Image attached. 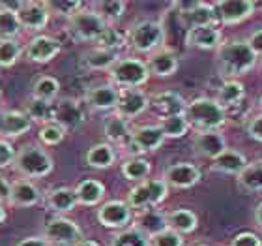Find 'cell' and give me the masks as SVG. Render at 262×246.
Masks as SVG:
<instances>
[{
	"instance_id": "74e56055",
	"label": "cell",
	"mask_w": 262,
	"mask_h": 246,
	"mask_svg": "<svg viewBox=\"0 0 262 246\" xmlns=\"http://www.w3.org/2000/svg\"><path fill=\"white\" fill-rule=\"evenodd\" d=\"M27 115L30 117V121H38L41 124L55 121V107L53 102H43V100L32 98L27 105Z\"/></svg>"
},
{
	"instance_id": "db71d44e",
	"label": "cell",
	"mask_w": 262,
	"mask_h": 246,
	"mask_svg": "<svg viewBox=\"0 0 262 246\" xmlns=\"http://www.w3.org/2000/svg\"><path fill=\"white\" fill-rule=\"evenodd\" d=\"M255 220H257L258 228L262 230V203L257 207V211H255Z\"/></svg>"
},
{
	"instance_id": "f907efd6",
	"label": "cell",
	"mask_w": 262,
	"mask_h": 246,
	"mask_svg": "<svg viewBox=\"0 0 262 246\" xmlns=\"http://www.w3.org/2000/svg\"><path fill=\"white\" fill-rule=\"evenodd\" d=\"M247 44H249V47L253 49V53H255V55L262 56V28H260V30H257V32L251 34V38L247 40Z\"/></svg>"
},
{
	"instance_id": "b9f144b4",
	"label": "cell",
	"mask_w": 262,
	"mask_h": 246,
	"mask_svg": "<svg viewBox=\"0 0 262 246\" xmlns=\"http://www.w3.org/2000/svg\"><path fill=\"white\" fill-rule=\"evenodd\" d=\"M66 128L64 126H60L58 122H47V124H41V128H39V141L43 143V145H47V147H53V145H58V143L64 141L66 137Z\"/></svg>"
},
{
	"instance_id": "d6986e66",
	"label": "cell",
	"mask_w": 262,
	"mask_h": 246,
	"mask_svg": "<svg viewBox=\"0 0 262 246\" xmlns=\"http://www.w3.org/2000/svg\"><path fill=\"white\" fill-rule=\"evenodd\" d=\"M150 105L161 115V119H165V117H172V115H184L187 104L178 92L165 90V92L156 94V96L150 100Z\"/></svg>"
},
{
	"instance_id": "cb8c5ba5",
	"label": "cell",
	"mask_w": 262,
	"mask_h": 246,
	"mask_svg": "<svg viewBox=\"0 0 262 246\" xmlns=\"http://www.w3.org/2000/svg\"><path fill=\"white\" fill-rule=\"evenodd\" d=\"M249 164L247 158L242 153L234 150V148H227L225 153H221L217 158L213 160L212 167L215 171H221V173H227V175H240L242 171L246 169V165Z\"/></svg>"
},
{
	"instance_id": "4fadbf2b",
	"label": "cell",
	"mask_w": 262,
	"mask_h": 246,
	"mask_svg": "<svg viewBox=\"0 0 262 246\" xmlns=\"http://www.w3.org/2000/svg\"><path fill=\"white\" fill-rule=\"evenodd\" d=\"M98 220L105 228H126L131 222V207L126 201H107L98 209Z\"/></svg>"
},
{
	"instance_id": "ab89813d",
	"label": "cell",
	"mask_w": 262,
	"mask_h": 246,
	"mask_svg": "<svg viewBox=\"0 0 262 246\" xmlns=\"http://www.w3.org/2000/svg\"><path fill=\"white\" fill-rule=\"evenodd\" d=\"M111 246H150V239L137 228H131L116 233L111 241Z\"/></svg>"
},
{
	"instance_id": "603a6c76",
	"label": "cell",
	"mask_w": 262,
	"mask_h": 246,
	"mask_svg": "<svg viewBox=\"0 0 262 246\" xmlns=\"http://www.w3.org/2000/svg\"><path fill=\"white\" fill-rule=\"evenodd\" d=\"M148 71L158 77H169L178 70V56L169 49H158L148 61Z\"/></svg>"
},
{
	"instance_id": "83f0119b",
	"label": "cell",
	"mask_w": 262,
	"mask_h": 246,
	"mask_svg": "<svg viewBox=\"0 0 262 246\" xmlns=\"http://www.w3.org/2000/svg\"><path fill=\"white\" fill-rule=\"evenodd\" d=\"M116 154L113 145L109 143H98L86 150V156H84V162L86 165L94 167V169H107L111 165L115 164Z\"/></svg>"
},
{
	"instance_id": "6f0895ef",
	"label": "cell",
	"mask_w": 262,
	"mask_h": 246,
	"mask_svg": "<svg viewBox=\"0 0 262 246\" xmlns=\"http://www.w3.org/2000/svg\"><path fill=\"white\" fill-rule=\"evenodd\" d=\"M258 105H260V109H262V96H260V100H258Z\"/></svg>"
},
{
	"instance_id": "c3c4849f",
	"label": "cell",
	"mask_w": 262,
	"mask_h": 246,
	"mask_svg": "<svg viewBox=\"0 0 262 246\" xmlns=\"http://www.w3.org/2000/svg\"><path fill=\"white\" fill-rule=\"evenodd\" d=\"M230 246H262V241L255 233H240L232 239Z\"/></svg>"
},
{
	"instance_id": "816d5d0a",
	"label": "cell",
	"mask_w": 262,
	"mask_h": 246,
	"mask_svg": "<svg viewBox=\"0 0 262 246\" xmlns=\"http://www.w3.org/2000/svg\"><path fill=\"white\" fill-rule=\"evenodd\" d=\"M11 182L6 179V177L0 175V203L8 201L10 203V196H11Z\"/></svg>"
},
{
	"instance_id": "4dcf8cb0",
	"label": "cell",
	"mask_w": 262,
	"mask_h": 246,
	"mask_svg": "<svg viewBox=\"0 0 262 246\" xmlns=\"http://www.w3.org/2000/svg\"><path fill=\"white\" fill-rule=\"evenodd\" d=\"M244 98H246V88H244V85L234 81V79H229V81H225L223 85H221V88L217 90L215 102L227 111V107L238 105Z\"/></svg>"
},
{
	"instance_id": "9c48e42d",
	"label": "cell",
	"mask_w": 262,
	"mask_h": 246,
	"mask_svg": "<svg viewBox=\"0 0 262 246\" xmlns=\"http://www.w3.org/2000/svg\"><path fill=\"white\" fill-rule=\"evenodd\" d=\"M178 8H180V21L187 30L199 27H215L217 23V11L206 2H186L178 4Z\"/></svg>"
},
{
	"instance_id": "4316f807",
	"label": "cell",
	"mask_w": 262,
	"mask_h": 246,
	"mask_svg": "<svg viewBox=\"0 0 262 246\" xmlns=\"http://www.w3.org/2000/svg\"><path fill=\"white\" fill-rule=\"evenodd\" d=\"M167 220V228L176 233H191V231L196 230V225H199V218H196V214L189 209H176L172 213H169L165 216Z\"/></svg>"
},
{
	"instance_id": "7402d4cb",
	"label": "cell",
	"mask_w": 262,
	"mask_h": 246,
	"mask_svg": "<svg viewBox=\"0 0 262 246\" xmlns=\"http://www.w3.org/2000/svg\"><path fill=\"white\" fill-rule=\"evenodd\" d=\"M186 42L191 45V47H196V49L217 51L219 45H221V32H219V28H215V27L191 28V30H187V34H186Z\"/></svg>"
},
{
	"instance_id": "1f68e13d",
	"label": "cell",
	"mask_w": 262,
	"mask_h": 246,
	"mask_svg": "<svg viewBox=\"0 0 262 246\" xmlns=\"http://www.w3.org/2000/svg\"><path fill=\"white\" fill-rule=\"evenodd\" d=\"M238 184L249 194L262 190V160H255L246 165V169L238 175Z\"/></svg>"
},
{
	"instance_id": "d6a6232c",
	"label": "cell",
	"mask_w": 262,
	"mask_h": 246,
	"mask_svg": "<svg viewBox=\"0 0 262 246\" xmlns=\"http://www.w3.org/2000/svg\"><path fill=\"white\" fill-rule=\"evenodd\" d=\"M103 131L107 139L111 143H129L131 139V130L126 119H122L120 115H113L105 121Z\"/></svg>"
},
{
	"instance_id": "9f6ffc18",
	"label": "cell",
	"mask_w": 262,
	"mask_h": 246,
	"mask_svg": "<svg viewBox=\"0 0 262 246\" xmlns=\"http://www.w3.org/2000/svg\"><path fill=\"white\" fill-rule=\"evenodd\" d=\"M4 220H6V209L2 207V203H0V224H2Z\"/></svg>"
},
{
	"instance_id": "680465c9",
	"label": "cell",
	"mask_w": 262,
	"mask_h": 246,
	"mask_svg": "<svg viewBox=\"0 0 262 246\" xmlns=\"http://www.w3.org/2000/svg\"><path fill=\"white\" fill-rule=\"evenodd\" d=\"M196 246H208V244H196Z\"/></svg>"
},
{
	"instance_id": "6da1fadb",
	"label": "cell",
	"mask_w": 262,
	"mask_h": 246,
	"mask_svg": "<svg viewBox=\"0 0 262 246\" xmlns=\"http://www.w3.org/2000/svg\"><path fill=\"white\" fill-rule=\"evenodd\" d=\"M257 64V55L253 53L246 40H232L221 44L217 49V66L225 77H238L253 70Z\"/></svg>"
},
{
	"instance_id": "9a60e30c",
	"label": "cell",
	"mask_w": 262,
	"mask_h": 246,
	"mask_svg": "<svg viewBox=\"0 0 262 246\" xmlns=\"http://www.w3.org/2000/svg\"><path fill=\"white\" fill-rule=\"evenodd\" d=\"M217 8V17L225 25H238L251 17L255 10V2L251 0H221L215 4Z\"/></svg>"
},
{
	"instance_id": "d4e9b609",
	"label": "cell",
	"mask_w": 262,
	"mask_h": 246,
	"mask_svg": "<svg viewBox=\"0 0 262 246\" xmlns=\"http://www.w3.org/2000/svg\"><path fill=\"white\" fill-rule=\"evenodd\" d=\"M39 190L38 186L30 181H19L11 186L10 205L13 207H34L39 203Z\"/></svg>"
},
{
	"instance_id": "e575fe53",
	"label": "cell",
	"mask_w": 262,
	"mask_h": 246,
	"mask_svg": "<svg viewBox=\"0 0 262 246\" xmlns=\"http://www.w3.org/2000/svg\"><path fill=\"white\" fill-rule=\"evenodd\" d=\"M21 30L23 27L17 11H11L0 6V40H17Z\"/></svg>"
},
{
	"instance_id": "7a4b0ae2",
	"label": "cell",
	"mask_w": 262,
	"mask_h": 246,
	"mask_svg": "<svg viewBox=\"0 0 262 246\" xmlns=\"http://www.w3.org/2000/svg\"><path fill=\"white\" fill-rule=\"evenodd\" d=\"M184 117L199 131H217L227 122V111L212 98H195L189 102Z\"/></svg>"
},
{
	"instance_id": "ee69618b",
	"label": "cell",
	"mask_w": 262,
	"mask_h": 246,
	"mask_svg": "<svg viewBox=\"0 0 262 246\" xmlns=\"http://www.w3.org/2000/svg\"><path fill=\"white\" fill-rule=\"evenodd\" d=\"M99 15L103 17L107 23H115L118 21L124 13H126V2H120V0H113V2H99L98 10H96Z\"/></svg>"
},
{
	"instance_id": "681fc988",
	"label": "cell",
	"mask_w": 262,
	"mask_h": 246,
	"mask_svg": "<svg viewBox=\"0 0 262 246\" xmlns=\"http://www.w3.org/2000/svg\"><path fill=\"white\" fill-rule=\"evenodd\" d=\"M247 134H249L255 141L262 143V113L260 115H255L251 121L247 122Z\"/></svg>"
},
{
	"instance_id": "484cf974",
	"label": "cell",
	"mask_w": 262,
	"mask_h": 246,
	"mask_svg": "<svg viewBox=\"0 0 262 246\" xmlns=\"http://www.w3.org/2000/svg\"><path fill=\"white\" fill-rule=\"evenodd\" d=\"M116 62H118V53L101 49V47H96V49L86 51L81 59L82 68H86V70H96V71L111 70Z\"/></svg>"
},
{
	"instance_id": "5bb4252c",
	"label": "cell",
	"mask_w": 262,
	"mask_h": 246,
	"mask_svg": "<svg viewBox=\"0 0 262 246\" xmlns=\"http://www.w3.org/2000/svg\"><path fill=\"white\" fill-rule=\"evenodd\" d=\"M49 4L45 2H21V8L17 11L23 28L28 30H41L49 23Z\"/></svg>"
},
{
	"instance_id": "f546056e",
	"label": "cell",
	"mask_w": 262,
	"mask_h": 246,
	"mask_svg": "<svg viewBox=\"0 0 262 246\" xmlns=\"http://www.w3.org/2000/svg\"><path fill=\"white\" fill-rule=\"evenodd\" d=\"M77 194L75 190H71V188H55V190H51L47 194V205L49 209H53L55 213H70L73 211L77 205Z\"/></svg>"
},
{
	"instance_id": "e0dca14e",
	"label": "cell",
	"mask_w": 262,
	"mask_h": 246,
	"mask_svg": "<svg viewBox=\"0 0 262 246\" xmlns=\"http://www.w3.org/2000/svg\"><path fill=\"white\" fill-rule=\"evenodd\" d=\"M62 45L58 40L51 38V36H36L30 40V44L27 47V56L28 61L38 62V64H45L51 62L58 53H60Z\"/></svg>"
},
{
	"instance_id": "836d02e7",
	"label": "cell",
	"mask_w": 262,
	"mask_h": 246,
	"mask_svg": "<svg viewBox=\"0 0 262 246\" xmlns=\"http://www.w3.org/2000/svg\"><path fill=\"white\" fill-rule=\"evenodd\" d=\"M150 171H152L150 162L141 158V156H131L129 160H126V162L122 164V175L126 177L127 181L142 182L150 175Z\"/></svg>"
},
{
	"instance_id": "44dd1931",
	"label": "cell",
	"mask_w": 262,
	"mask_h": 246,
	"mask_svg": "<svg viewBox=\"0 0 262 246\" xmlns=\"http://www.w3.org/2000/svg\"><path fill=\"white\" fill-rule=\"evenodd\" d=\"M53 107H55V122L64 126L66 130L77 128L84 122V113L75 100H60V102L53 104Z\"/></svg>"
},
{
	"instance_id": "8d00e7d4",
	"label": "cell",
	"mask_w": 262,
	"mask_h": 246,
	"mask_svg": "<svg viewBox=\"0 0 262 246\" xmlns=\"http://www.w3.org/2000/svg\"><path fill=\"white\" fill-rule=\"evenodd\" d=\"M58 92H60V83L51 75H41L32 87V98L43 100V102H53Z\"/></svg>"
},
{
	"instance_id": "ffe728a7",
	"label": "cell",
	"mask_w": 262,
	"mask_h": 246,
	"mask_svg": "<svg viewBox=\"0 0 262 246\" xmlns=\"http://www.w3.org/2000/svg\"><path fill=\"white\" fill-rule=\"evenodd\" d=\"M32 128V121L23 111H6L0 115V137H19Z\"/></svg>"
},
{
	"instance_id": "91938a15",
	"label": "cell",
	"mask_w": 262,
	"mask_h": 246,
	"mask_svg": "<svg viewBox=\"0 0 262 246\" xmlns=\"http://www.w3.org/2000/svg\"><path fill=\"white\" fill-rule=\"evenodd\" d=\"M0 98H2V90H0Z\"/></svg>"
},
{
	"instance_id": "f1b7e54d",
	"label": "cell",
	"mask_w": 262,
	"mask_h": 246,
	"mask_svg": "<svg viewBox=\"0 0 262 246\" xmlns=\"http://www.w3.org/2000/svg\"><path fill=\"white\" fill-rule=\"evenodd\" d=\"M77 194V201L81 205H86V207H92V205H98L105 196V186L101 184L96 179H86L77 184L75 188Z\"/></svg>"
},
{
	"instance_id": "ba28073f",
	"label": "cell",
	"mask_w": 262,
	"mask_h": 246,
	"mask_svg": "<svg viewBox=\"0 0 262 246\" xmlns=\"http://www.w3.org/2000/svg\"><path fill=\"white\" fill-rule=\"evenodd\" d=\"M45 239L49 244L53 242L56 246H75L82 241V231L73 220L56 216L45 224Z\"/></svg>"
},
{
	"instance_id": "f6af8a7d",
	"label": "cell",
	"mask_w": 262,
	"mask_h": 246,
	"mask_svg": "<svg viewBox=\"0 0 262 246\" xmlns=\"http://www.w3.org/2000/svg\"><path fill=\"white\" fill-rule=\"evenodd\" d=\"M150 246H184V239L180 233L165 228L163 231L150 237Z\"/></svg>"
},
{
	"instance_id": "7c38bea8",
	"label": "cell",
	"mask_w": 262,
	"mask_h": 246,
	"mask_svg": "<svg viewBox=\"0 0 262 246\" xmlns=\"http://www.w3.org/2000/svg\"><path fill=\"white\" fill-rule=\"evenodd\" d=\"M202 179L201 169L195 164L187 162H178L165 169L163 181L172 188H191Z\"/></svg>"
},
{
	"instance_id": "11a10c76",
	"label": "cell",
	"mask_w": 262,
	"mask_h": 246,
	"mask_svg": "<svg viewBox=\"0 0 262 246\" xmlns=\"http://www.w3.org/2000/svg\"><path fill=\"white\" fill-rule=\"evenodd\" d=\"M75 246H99V244H98L96 241H86V239H82V241H81V242H77Z\"/></svg>"
},
{
	"instance_id": "7bdbcfd3",
	"label": "cell",
	"mask_w": 262,
	"mask_h": 246,
	"mask_svg": "<svg viewBox=\"0 0 262 246\" xmlns=\"http://www.w3.org/2000/svg\"><path fill=\"white\" fill-rule=\"evenodd\" d=\"M124 44H126V36H124L118 28L109 27L107 30H105L103 36L96 42V47H101V49L115 51V53H118V49H120V47H124Z\"/></svg>"
},
{
	"instance_id": "7dc6e473",
	"label": "cell",
	"mask_w": 262,
	"mask_h": 246,
	"mask_svg": "<svg viewBox=\"0 0 262 246\" xmlns=\"http://www.w3.org/2000/svg\"><path fill=\"white\" fill-rule=\"evenodd\" d=\"M13 160H15V148L11 147L8 141L0 139V169L13 165Z\"/></svg>"
},
{
	"instance_id": "d590c367",
	"label": "cell",
	"mask_w": 262,
	"mask_h": 246,
	"mask_svg": "<svg viewBox=\"0 0 262 246\" xmlns=\"http://www.w3.org/2000/svg\"><path fill=\"white\" fill-rule=\"evenodd\" d=\"M167 228V220H165L163 214L156 213V211H142V214L139 216V225H137V230L142 231L144 235L150 239L152 235L159 233V231H163Z\"/></svg>"
},
{
	"instance_id": "8fae6325",
	"label": "cell",
	"mask_w": 262,
	"mask_h": 246,
	"mask_svg": "<svg viewBox=\"0 0 262 246\" xmlns=\"http://www.w3.org/2000/svg\"><path fill=\"white\" fill-rule=\"evenodd\" d=\"M150 100L141 88H120L118 104H116V115L122 119H135L148 109Z\"/></svg>"
},
{
	"instance_id": "8992f818",
	"label": "cell",
	"mask_w": 262,
	"mask_h": 246,
	"mask_svg": "<svg viewBox=\"0 0 262 246\" xmlns=\"http://www.w3.org/2000/svg\"><path fill=\"white\" fill-rule=\"evenodd\" d=\"M109 75L115 87L139 88L148 81L150 71H148L146 62L129 56V59H118V62L109 70Z\"/></svg>"
},
{
	"instance_id": "52a82bcc",
	"label": "cell",
	"mask_w": 262,
	"mask_h": 246,
	"mask_svg": "<svg viewBox=\"0 0 262 246\" xmlns=\"http://www.w3.org/2000/svg\"><path fill=\"white\" fill-rule=\"evenodd\" d=\"M169 194V184L163 179H150L142 181L135 188H131L127 194V205L139 211H150L152 207L159 205Z\"/></svg>"
},
{
	"instance_id": "5b68a950",
	"label": "cell",
	"mask_w": 262,
	"mask_h": 246,
	"mask_svg": "<svg viewBox=\"0 0 262 246\" xmlns=\"http://www.w3.org/2000/svg\"><path fill=\"white\" fill-rule=\"evenodd\" d=\"M107 28H109V23L96 10H81L70 19V32L79 42L96 44Z\"/></svg>"
},
{
	"instance_id": "3957f363",
	"label": "cell",
	"mask_w": 262,
	"mask_h": 246,
	"mask_svg": "<svg viewBox=\"0 0 262 246\" xmlns=\"http://www.w3.org/2000/svg\"><path fill=\"white\" fill-rule=\"evenodd\" d=\"M53 165L51 154L38 145H25L13 160L15 171L27 179H43L53 171Z\"/></svg>"
},
{
	"instance_id": "30bf717a",
	"label": "cell",
	"mask_w": 262,
	"mask_h": 246,
	"mask_svg": "<svg viewBox=\"0 0 262 246\" xmlns=\"http://www.w3.org/2000/svg\"><path fill=\"white\" fill-rule=\"evenodd\" d=\"M165 139L167 137H165L163 130L159 128V124H146L131 131V139L127 143V147L131 150L135 148L137 153H152L163 145Z\"/></svg>"
},
{
	"instance_id": "60d3db41",
	"label": "cell",
	"mask_w": 262,
	"mask_h": 246,
	"mask_svg": "<svg viewBox=\"0 0 262 246\" xmlns=\"http://www.w3.org/2000/svg\"><path fill=\"white\" fill-rule=\"evenodd\" d=\"M21 53L23 47L17 40H0V68H11Z\"/></svg>"
},
{
	"instance_id": "ac0fdd59",
	"label": "cell",
	"mask_w": 262,
	"mask_h": 246,
	"mask_svg": "<svg viewBox=\"0 0 262 246\" xmlns=\"http://www.w3.org/2000/svg\"><path fill=\"white\" fill-rule=\"evenodd\" d=\"M118 96H120V88H116L111 83H105V85H98V87H92L88 90L86 102L92 109L111 111V109H116Z\"/></svg>"
},
{
	"instance_id": "f35d334b",
	"label": "cell",
	"mask_w": 262,
	"mask_h": 246,
	"mask_svg": "<svg viewBox=\"0 0 262 246\" xmlns=\"http://www.w3.org/2000/svg\"><path fill=\"white\" fill-rule=\"evenodd\" d=\"M159 128L163 130L165 137H170V139H178V137L186 136L187 130H189V122L186 121L184 115H172V117H165L159 122Z\"/></svg>"
},
{
	"instance_id": "2e32d148",
	"label": "cell",
	"mask_w": 262,
	"mask_h": 246,
	"mask_svg": "<svg viewBox=\"0 0 262 246\" xmlns=\"http://www.w3.org/2000/svg\"><path fill=\"white\" fill-rule=\"evenodd\" d=\"M193 148L202 158L215 160L219 154L227 150V141L219 131H199L193 139Z\"/></svg>"
},
{
	"instance_id": "277c9868",
	"label": "cell",
	"mask_w": 262,
	"mask_h": 246,
	"mask_svg": "<svg viewBox=\"0 0 262 246\" xmlns=\"http://www.w3.org/2000/svg\"><path fill=\"white\" fill-rule=\"evenodd\" d=\"M165 42V28L161 23L144 19L135 23L129 30V44L139 53H156Z\"/></svg>"
},
{
	"instance_id": "bcb514c9",
	"label": "cell",
	"mask_w": 262,
	"mask_h": 246,
	"mask_svg": "<svg viewBox=\"0 0 262 246\" xmlns=\"http://www.w3.org/2000/svg\"><path fill=\"white\" fill-rule=\"evenodd\" d=\"M49 10H55L58 15H64L68 19H71L77 11L82 10V4L81 2H53V4H49Z\"/></svg>"
},
{
	"instance_id": "f5cc1de1",
	"label": "cell",
	"mask_w": 262,
	"mask_h": 246,
	"mask_svg": "<svg viewBox=\"0 0 262 246\" xmlns=\"http://www.w3.org/2000/svg\"><path fill=\"white\" fill-rule=\"evenodd\" d=\"M17 246H49L45 237H25L17 242Z\"/></svg>"
}]
</instances>
